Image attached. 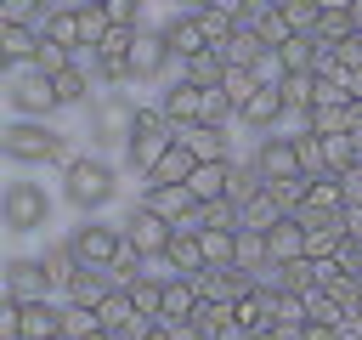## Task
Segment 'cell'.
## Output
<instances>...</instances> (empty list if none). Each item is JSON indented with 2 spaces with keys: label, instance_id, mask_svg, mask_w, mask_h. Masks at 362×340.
<instances>
[{
  "label": "cell",
  "instance_id": "obj_1",
  "mask_svg": "<svg viewBox=\"0 0 362 340\" xmlns=\"http://www.w3.org/2000/svg\"><path fill=\"white\" fill-rule=\"evenodd\" d=\"M62 187L45 181L40 170H11L0 181V227L11 238V249L23 244H51V232L62 227Z\"/></svg>",
  "mask_w": 362,
  "mask_h": 340
},
{
  "label": "cell",
  "instance_id": "obj_2",
  "mask_svg": "<svg viewBox=\"0 0 362 340\" xmlns=\"http://www.w3.org/2000/svg\"><path fill=\"white\" fill-rule=\"evenodd\" d=\"M124 159L119 153H96V147H74V159L57 170L62 204L68 215H113V204L124 198Z\"/></svg>",
  "mask_w": 362,
  "mask_h": 340
},
{
  "label": "cell",
  "instance_id": "obj_3",
  "mask_svg": "<svg viewBox=\"0 0 362 340\" xmlns=\"http://www.w3.org/2000/svg\"><path fill=\"white\" fill-rule=\"evenodd\" d=\"M74 136L79 130H68L62 119H6V130H0V159H6V170H62L68 159H74Z\"/></svg>",
  "mask_w": 362,
  "mask_h": 340
},
{
  "label": "cell",
  "instance_id": "obj_4",
  "mask_svg": "<svg viewBox=\"0 0 362 340\" xmlns=\"http://www.w3.org/2000/svg\"><path fill=\"white\" fill-rule=\"evenodd\" d=\"M57 238H62V249H68L79 266H119V261L130 255L119 215H74Z\"/></svg>",
  "mask_w": 362,
  "mask_h": 340
},
{
  "label": "cell",
  "instance_id": "obj_5",
  "mask_svg": "<svg viewBox=\"0 0 362 340\" xmlns=\"http://www.w3.org/2000/svg\"><path fill=\"white\" fill-rule=\"evenodd\" d=\"M136 102H141V96H130V85L96 91V102L79 113V142L96 147V153H124V125H130Z\"/></svg>",
  "mask_w": 362,
  "mask_h": 340
},
{
  "label": "cell",
  "instance_id": "obj_6",
  "mask_svg": "<svg viewBox=\"0 0 362 340\" xmlns=\"http://www.w3.org/2000/svg\"><path fill=\"white\" fill-rule=\"evenodd\" d=\"M0 289L6 300H62V283H57V266H51V249H11L6 266H0Z\"/></svg>",
  "mask_w": 362,
  "mask_h": 340
},
{
  "label": "cell",
  "instance_id": "obj_7",
  "mask_svg": "<svg viewBox=\"0 0 362 340\" xmlns=\"http://www.w3.org/2000/svg\"><path fill=\"white\" fill-rule=\"evenodd\" d=\"M6 113L11 119H62L57 85L40 62H11L6 68Z\"/></svg>",
  "mask_w": 362,
  "mask_h": 340
},
{
  "label": "cell",
  "instance_id": "obj_8",
  "mask_svg": "<svg viewBox=\"0 0 362 340\" xmlns=\"http://www.w3.org/2000/svg\"><path fill=\"white\" fill-rule=\"evenodd\" d=\"M175 142V125L164 119V108L147 96V102H136V113H130V125H124V170H136V176H147L153 170V159L164 153Z\"/></svg>",
  "mask_w": 362,
  "mask_h": 340
},
{
  "label": "cell",
  "instance_id": "obj_9",
  "mask_svg": "<svg viewBox=\"0 0 362 340\" xmlns=\"http://www.w3.org/2000/svg\"><path fill=\"white\" fill-rule=\"evenodd\" d=\"M136 198H141L147 210H158V215H164L170 227H181V232H198V227L209 221V204H204L187 181H141Z\"/></svg>",
  "mask_w": 362,
  "mask_h": 340
},
{
  "label": "cell",
  "instance_id": "obj_10",
  "mask_svg": "<svg viewBox=\"0 0 362 340\" xmlns=\"http://www.w3.org/2000/svg\"><path fill=\"white\" fill-rule=\"evenodd\" d=\"M175 51H170V40L158 34V23H147L141 34H136V51H130V85L136 91H158V85H170L175 79Z\"/></svg>",
  "mask_w": 362,
  "mask_h": 340
},
{
  "label": "cell",
  "instance_id": "obj_11",
  "mask_svg": "<svg viewBox=\"0 0 362 340\" xmlns=\"http://www.w3.org/2000/svg\"><path fill=\"white\" fill-rule=\"evenodd\" d=\"M6 340H68L62 300H6Z\"/></svg>",
  "mask_w": 362,
  "mask_h": 340
},
{
  "label": "cell",
  "instance_id": "obj_12",
  "mask_svg": "<svg viewBox=\"0 0 362 340\" xmlns=\"http://www.w3.org/2000/svg\"><path fill=\"white\" fill-rule=\"evenodd\" d=\"M249 159H255V170H260L266 181L311 176V170H305V159H300V136H294V130H272V136H255Z\"/></svg>",
  "mask_w": 362,
  "mask_h": 340
},
{
  "label": "cell",
  "instance_id": "obj_13",
  "mask_svg": "<svg viewBox=\"0 0 362 340\" xmlns=\"http://www.w3.org/2000/svg\"><path fill=\"white\" fill-rule=\"evenodd\" d=\"M119 227H124V244H130L136 255H147V261H153V255H164V244H170V232H175V227H170L158 210H147L141 198H136V204H124Z\"/></svg>",
  "mask_w": 362,
  "mask_h": 340
},
{
  "label": "cell",
  "instance_id": "obj_14",
  "mask_svg": "<svg viewBox=\"0 0 362 340\" xmlns=\"http://www.w3.org/2000/svg\"><path fill=\"white\" fill-rule=\"evenodd\" d=\"M153 23H158V34L170 40L175 62H187V57L209 51V40H204V23H198V11H187V6H170V11H164V17H153Z\"/></svg>",
  "mask_w": 362,
  "mask_h": 340
},
{
  "label": "cell",
  "instance_id": "obj_15",
  "mask_svg": "<svg viewBox=\"0 0 362 340\" xmlns=\"http://www.w3.org/2000/svg\"><path fill=\"white\" fill-rule=\"evenodd\" d=\"M153 102L164 108V119H170L175 130L204 119V85H192V79H181V74H175L170 85H158V91H153Z\"/></svg>",
  "mask_w": 362,
  "mask_h": 340
},
{
  "label": "cell",
  "instance_id": "obj_16",
  "mask_svg": "<svg viewBox=\"0 0 362 340\" xmlns=\"http://www.w3.org/2000/svg\"><path fill=\"white\" fill-rule=\"evenodd\" d=\"M51 85H57V102H62V113H85L90 102H96V74H90V62H85V51H79V62H68L62 74H51Z\"/></svg>",
  "mask_w": 362,
  "mask_h": 340
},
{
  "label": "cell",
  "instance_id": "obj_17",
  "mask_svg": "<svg viewBox=\"0 0 362 340\" xmlns=\"http://www.w3.org/2000/svg\"><path fill=\"white\" fill-rule=\"evenodd\" d=\"M238 130H249V136L283 130V91L277 85H255V96L238 108Z\"/></svg>",
  "mask_w": 362,
  "mask_h": 340
},
{
  "label": "cell",
  "instance_id": "obj_18",
  "mask_svg": "<svg viewBox=\"0 0 362 340\" xmlns=\"http://www.w3.org/2000/svg\"><path fill=\"white\" fill-rule=\"evenodd\" d=\"M232 130H238V125H204V119H198V125H181L175 136H181V142H187L198 159H238Z\"/></svg>",
  "mask_w": 362,
  "mask_h": 340
},
{
  "label": "cell",
  "instance_id": "obj_19",
  "mask_svg": "<svg viewBox=\"0 0 362 340\" xmlns=\"http://www.w3.org/2000/svg\"><path fill=\"white\" fill-rule=\"evenodd\" d=\"M158 261L170 266V278H175V272H181V278H198V272L209 266V261H204V244H198V232H181V227L170 232V244H164V255H158Z\"/></svg>",
  "mask_w": 362,
  "mask_h": 340
},
{
  "label": "cell",
  "instance_id": "obj_20",
  "mask_svg": "<svg viewBox=\"0 0 362 340\" xmlns=\"http://www.w3.org/2000/svg\"><path fill=\"white\" fill-rule=\"evenodd\" d=\"M40 45H45V28H34V23H0V57H6V68L11 62H34Z\"/></svg>",
  "mask_w": 362,
  "mask_h": 340
},
{
  "label": "cell",
  "instance_id": "obj_21",
  "mask_svg": "<svg viewBox=\"0 0 362 340\" xmlns=\"http://www.w3.org/2000/svg\"><path fill=\"white\" fill-rule=\"evenodd\" d=\"M187 187L204 198V204H221L232 193V159H198V170L187 176Z\"/></svg>",
  "mask_w": 362,
  "mask_h": 340
},
{
  "label": "cell",
  "instance_id": "obj_22",
  "mask_svg": "<svg viewBox=\"0 0 362 340\" xmlns=\"http://www.w3.org/2000/svg\"><path fill=\"white\" fill-rule=\"evenodd\" d=\"M198 306H204L198 283L175 272V278L164 283V312H158V323H187V317H198Z\"/></svg>",
  "mask_w": 362,
  "mask_h": 340
},
{
  "label": "cell",
  "instance_id": "obj_23",
  "mask_svg": "<svg viewBox=\"0 0 362 340\" xmlns=\"http://www.w3.org/2000/svg\"><path fill=\"white\" fill-rule=\"evenodd\" d=\"M192 170H198V153H192V147H187V142L175 136V142H170V147H164V153L153 159V170H147L141 181H187Z\"/></svg>",
  "mask_w": 362,
  "mask_h": 340
},
{
  "label": "cell",
  "instance_id": "obj_24",
  "mask_svg": "<svg viewBox=\"0 0 362 340\" xmlns=\"http://www.w3.org/2000/svg\"><path fill=\"white\" fill-rule=\"evenodd\" d=\"M232 210H238V227H249V232H266V227H277V221L288 215V210L272 198V187L249 193V198H243V204H232Z\"/></svg>",
  "mask_w": 362,
  "mask_h": 340
},
{
  "label": "cell",
  "instance_id": "obj_25",
  "mask_svg": "<svg viewBox=\"0 0 362 340\" xmlns=\"http://www.w3.org/2000/svg\"><path fill=\"white\" fill-rule=\"evenodd\" d=\"M277 57H283V68H288V74H317L322 40H317V34H288V40L277 45Z\"/></svg>",
  "mask_w": 362,
  "mask_h": 340
},
{
  "label": "cell",
  "instance_id": "obj_26",
  "mask_svg": "<svg viewBox=\"0 0 362 340\" xmlns=\"http://www.w3.org/2000/svg\"><path fill=\"white\" fill-rule=\"evenodd\" d=\"M266 249H272V261H300L305 255V227L294 215H283L277 227H266Z\"/></svg>",
  "mask_w": 362,
  "mask_h": 340
},
{
  "label": "cell",
  "instance_id": "obj_27",
  "mask_svg": "<svg viewBox=\"0 0 362 340\" xmlns=\"http://www.w3.org/2000/svg\"><path fill=\"white\" fill-rule=\"evenodd\" d=\"M175 74H181V79H192V85H226V74H232V68H226V57H221V51L209 45V51L187 57V62H181Z\"/></svg>",
  "mask_w": 362,
  "mask_h": 340
},
{
  "label": "cell",
  "instance_id": "obj_28",
  "mask_svg": "<svg viewBox=\"0 0 362 340\" xmlns=\"http://www.w3.org/2000/svg\"><path fill=\"white\" fill-rule=\"evenodd\" d=\"M272 283H277V289H294V295H311V289H317V261H311V255L277 261V266H272Z\"/></svg>",
  "mask_w": 362,
  "mask_h": 340
},
{
  "label": "cell",
  "instance_id": "obj_29",
  "mask_svg": "<svg viewBox=\"0 0 362 340\" xmlns=\"http://www.w3.org/2000/svg\"><path fill=\"white\" fill-rule=\"evenodd\" d=\"M45 40H57V45H74V51H85V34H79V6L68 0V6H57L51 17H45Z\"/></svg>",
  "mask_w": 362,
  "mask_h": 340
},
{
  "label": "cell",
  "instance_id": "obj_30",
  "mask_svg": "<svg viewBox=\"0 0 362 340\" xmlns=\"http://www.w3.org/2000/svg\"><path fill=\"white\" fill-rule=\"evenodd\" d=\"M215 51L226 57V68H249V62H255V57L266 51V40H260L255 28H243V23H238V34H232L226 45H215Z\"/></svg>",
  "mask_w": 362,
  "mask_h": 340
},
{
  "label": "cell",
  "instance_id": "obj_31",
  "mask_svg": "<svg viewBox=\"0 0 362 340\" xmlns=\"http://www.w3.org/2000/svg\"><path fill=\"white\" fill-rule=\"evenodd\" d=\"M356 159H362V147H356V136H351V130L322 136V170H334V176H339V170H351Z\"/></svg>",
  "mask_w": 362,
  "mask_h": 340
},
{
  "label": "cell",
  "instance_id": "obj_32",
  "mask_svg": "<svg viewBox=\"0 0 362 340\" xmlns=\"http://www.w3.org/2000/svg\"><path fill=\"white\" fill-rule=\"evenodd\" d=\"M198 23H204V40H209V45H226V40L238 34V17H232L226 6H204Z\"/></svg>",
  "mask_w": 362,
  "mask_h": 340
},
{
  "label": "cell",
  "instance_id": "obj_33",
  "mask_svg": "<svg viewBox=\"0 0 362 340\" xmlns=\"http://www.w3.org/2000/svg\"><path fill=\"white\" fill-rule=\"evenodd\" d=\"M283 17H288V28H294V34H317L322 6H317V0H283Z\"/></svg>",
  "mask_w": 362,
  "mask_h": 340
},
{
  "label": "cell",
  "instance_id": "obj_34",
  "mask_svg": "<svg viewBox=\"0 0 362 340\" xmlns=\"http://www.w3.org/2000/svg\"><path fill=\"white\" fill-rule=\"evenodd\" d=\"M107 6V17H113V28H147L153 17H147V0H102Z\"/></svg>",
  "mask_w": 362,
  "mask_h": 340
},
{
  "label": "cell",
  "instance_id": "obj_35",
  "mask_svg": "<svg viewBox=\"0 0 362 340\" xmlns=\"http://www.w3.org/2000/svg\"><path fill=\"white\" fill-rule=\"evenodd\" d=\"M351 34H356V17H351V11H322V23H317V40L339 45V40H351Z\"/></svg>",
  "mask_w": 362,
  "mask_h": 340
},
{
  "label": "cell",
  "instance_id": "obj_36",
  "mask_svg": "<svg viewBox=\"0 0 362 340\" xmlns=\"http://www.w3.org/2000/svg\"><path fill=\"white\" fill-rule=\"evenodd\" d=\"M249 74H255V85H283V74H288V68H283L277 45H266V51H260V57L249 62Z\"/></svg>",
  "mask_w": 362,
  "mask_h": 340
},
{
  "label": "cell",
  "instance_id": "obj_37",
  "mask_svg": "<svg viewBox=\"0 0 362 340\" xmlns=\"http://www.w3.org/2000/svg\"><path fill=\"white\" fill-rule=\"evenodd\" d=\"M255 34H260L266 45H283V40L294 34V28H288V17H283V6H272V11H266V17L255 23Z\"/></svg>",
  "mask_w": 362,
  "mask_h": 340
},
{
  "label": "cell",
  "instance_id": "obj_38",
  "mask_svg": "<svg viewBox=\"0 0 362 340\" xmlns=\"http://www.w3.org/2000/svg\"><path fill=\"white\" fill-rule=\"evenodd\" d=\"M34 62H40V68H45V74H62V68H68V62H79V51H74V45H57V40H45V45H40V57H34Z\"/></svg>",
  "mask_w": 362,
  "mask_h": 340
},
{
  "label": "cell",
  "instance_id": "obj_39",
  "mask_svg": "<svg viewBox=\"0 0 362 340\" xmlns=\"http://www.w3.org/2000/svg\"><path fill=\"white\" fill-rule=\"evenodd\" d=\"M339 187H345V204L362 210V159H356L351 170H339Z\"/></svg>",
  "mask_w": 362,
  "mask_h": 340
},
{
  "label": "cell",
  "instance_id": "obj_40",
  "mask_svg": "<svg viewBox=\"0 0 362 340\" xmlns=\"http://www.w3.org/2000/svg\"><path fill=\"white\" fill-rule=\"evenodd\" d=\"M305 340H339V323H322V317H305Z\"/></svg>",
  "mask_w": 362,
  "mask_h": 340
},
{
  "label": "cell",
  "instance_id": "obj_41",
  "mask_svg": "<svg viewBox=\"0 0 362 340\" xmlns=\"http://www.w3.org/2000/svg\"><path fill=\"white\" fill-rule=\"evenodd\" d=\"M147 340H175V329H170V323H153V329H147Z\"/></svg>",
  "mask_w": 362,
  "mask_h": 340
},
{
  "label": "cell",
  "instance_id": "obj_42",
  "mask_svg": "<svg viewBox=\"0 0 362 340\" xmlns=\"http://www.w3.org/2000/svg\"><path fill=\"white\" fill-rule=\"evenodd\" d=\"M322 11H351V0H317Z\"/></svg>",
  "mask_w": 362,
  "mask_h": 340
},
{
  "label": "cell",
  "instance_id": "obj_43",
  "mask_svg": "<svg viewBox=\"0 0 362 340\" xmlns=\"http://www.w3.org/2000/svg\"><path fill=\"white\" fill-rule=\"evenodd\" d=\"M79 340H113V334H107V329H90V334H79Z\"/></svg>",
  "mask_w": 362,
  "mask_h": 340
},
{
  "label": "cell",
  "instance_id": "obj_44",
  "mask_svg": "<svg viewBox=\"0 0 362 340\" xmlns=\"http://www.w3.org/2000/svg\"><path fill=\"white\" fill-rule=\"evenodd\" d=\"M243 340H277V334H272V329H260V334H243Z\"/></svg>",
  "mask_w": 362,
  "mask_h": 340
},
{
  "label": "cell",
  "instance_id": "obj_45",
  "mask_svg": "<svg viewBox=\"0 0 362 340\" xmlns=\"http://www.w3.org/2000/svg\"><path fill=\"white\" fill-rule=\"evenodd\" d=\"M40 6H45V11H57V6H68V0H40Z\"/></svg>",
  "mask_w": 362,
  "mask_h": 340
},
{
  "label": "cell",
  "instance_id": "obj_46",
  "mask_svg": "<svg viewBox=\"0 0 362 340\" xmlns=\"http://www.w3.org/2000/svg\"><path fill=\"white\" fill-rule=\"evenodd\" d=\"M170 6H181V0H170Z\"/></svg>",
  "mask_w": 362,
  "mask_h": 340
}]
</instances>
